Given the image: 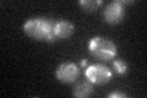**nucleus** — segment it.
<instances>
[{
  "mask_svg": "<svg viewBox=\"0 0 147 98\" xmlns=\"http://www.w3.org/2000/svg\"><path fill=\"white\" fill-rule=\"evenodd\" d=\"M55 26L57 21L52 18H30L25 25L24 31L30 37L34 39H45L48 42H53L58 39L57 33H55Z\"/></svg>",
  "mask_w": 147,
  "mask_h": 98,
  "instance_id": "obj_1",
  "label": "nucleus"
},
{
  "mask_svg": "<svg viewBox=\"0 0 147 98\" xmlns=\"http://www.w3.org/2000/svg\"><path fill=\"white\" fill-rule=\"evenodd\" d=\"M90 52L96 58L102 60H110L117 55V47L112 41L103 37H94L90 41Z\"/></svg>",
  "mask_w": 147,
  "mask_h": 98,
  "instance_id": "obj_2",
  "label": "nucleus"
},
{
  "mask_svg": "<svg viewBox=\"0 0 147 98\" xmlns=\"http://www.w3.org/2000/svg\"><path fill=\"white\" fill-rule=\"evenodd\" d=\"M86 77L91 83L96 85H103L107 83L112 78V71L102 64H94L86 69Z\"/></svg>",
  "mask_w": 147,
  "mask_h": 98,
  "instance_id": "obj_3",
  "label": "nucleus"
},
{
  "mask_svg": "<svg viewBox=\"0 0 147 98\" xmlns=\"http://www.w3.org/2000/svg\"><path fill=\"white\" fill-rule=\"evenodd\" d=\"M79 68H77L76 64L74 63H64L61 65H59L57 69V72H55V76L59 81L61 82H72L75 81L77 76H79Z\"/></svg>",
  "mask_w": 147,
  "mask_h": 98,
  "instance_id": "obj_4",
  "label": "nucleus"
},
{
  "mask_svg": "<svg viewBox=\"0 0 147 98\" xmlns=\"http://www.w3.org/2000/svg\"><path fill=\"white\" fill-rule=\"evenodd\" d=\"M104 20L108 23H118L123 20L124 17V5L120 0L118 1H113L105 6L103 11Z\"/></svg>",
  "mask_w": 147,
  "mask_h": 98,
  "instance_id": "obj_5",
  "label": "nucleus"
},
{
  "mask_svg": "<svg viewBox=\"0 0 147 98\" xmlns=\"http://www.w3.org/2000/svg\"><path fill=\"white\" fill-rule=\"evenodd\" d=\"M74 32V25L69 21H57V26H55V33H57L58 38H66Z\"/></svg>",
  "mask_w": 147,
  "mask_h": 98,
  "instance_id": "obj_6",
  "label": "nucleus"
},
{
  "mask_svg": "<svg viewBox=\"0 0 147 98\" xmlns=\"http://www.w3.org/2000/svg\"><path fill=\"white\" fill-rule=\"evenodd\" d=\"M93 92V87H92L91 82H80L77 83L74 88V96L75 97H87Z\"/></svg>",
  "mask_w": 147,
  "mask_h": 98,
  "instance_id": "obj_7",
  "label": "nucleus"
},
{
  "mask_svg": "<svg viewBox=\"0 0 147 98\" xmlns=\"http://www.w3.org/2000/svg\"><path fill=\"white\" fill-rule=\"evenodd\" d=\"M100 4H102L100 0H81L80 1V5L86 11H96Z\"/></svg>",
  "mask_w": 147,
  "mask_h": 98,
  "instance_id": "obj_8",
  "label": "nucleus"
},
{
  "mask_svg": "<svg viewBox=\"0 0 147 98\" xmlns=\"http://www.w3.org/2000/svg\"><path fill=\"white\" fill-rule=\"evenodd\" d=\"M113 68H114V70H115L117 74H119V75H123V74L126 72L127 65H126L125 62H123V60H114Z\"/></svg>",
  "mask_w": 147,
  "mask_h": 98,
  "instance_id": "obj_9",
  "label": "nucleus"
},
{
  "mask_svg": "<svg viewBox=\"0 0 147 98\" xmlns=\"http://www.w3.org/2000/svg\"><path fill=\"white\" fill-rule=\"evenodd\" d=\"M108 97H113V98L120 97V98H124V97H126V95H125V93H123V92H113V93H109Z\"/></svg>",
  "mask_w": 147,
  "mask_h": 98,
  "instance_id": "obj_10",
  "label": "nucleus"
},
{
  "mask_svg": "<svg viewBox=\"0 0 147 98\" xmlns=\"http://www.w3.org/2000/svg\"><path fill=\"white\" fill-rule=\"evenodd\" d=\"M85 65H86V60H82V62H81V66H85Z\"/></svg>",
  "mask_w": 147,
  "mask_h": 98,
  "instance_id": "obj_11",
  "label": "nucleus"
}]
</instances>
